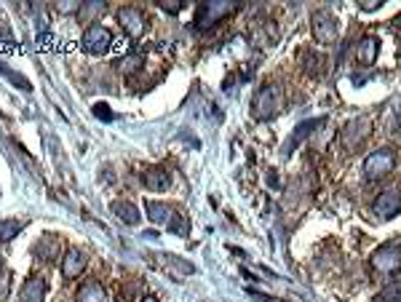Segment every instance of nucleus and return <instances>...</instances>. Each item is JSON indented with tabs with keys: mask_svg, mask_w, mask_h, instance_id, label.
<instances>
[{
	"mask_svg": "<svg viewBox=\"0 0 401 302\" xmlns=\"http://www.w3.org/2000/svg\"><path fill=\"white\" fill-rule=\"evenodd\" d=\"M142 182H145L148 190H169L172 176H169L166 169H148V172L142 174Z\"/></svg>",
	"mask_w": 401,
	"mask_h": 302,
	"instance_id": "nucleus-12",
	"label": "nucleus"
},
{
	"mask_svg": "<svg viewBox=\"0 0 401 302\" xmlns=\"http://www.w3.org/2000/svg\"><path fill=\"white\" fill-rule=\"evenodd\" d=\"M369 131H372V118H367V115H361V118H353L348 126L343 128V145L345 148H358L367 137H369Z\"/></svg>",
	"mask_w": 401,
	"mask_h": 302,
	"instance_id": "nucleus-6",
	"label": "nucleus"
},
{
	"mask_svg": "<svg viewBox=\"0 0 401 302\" xmlns=\"http://www.w3.org/2000/svg\"><path fill=\"white\" fill-rule=\"evenodd\" d=\"M110 46H113V35H110L107 27L94 25L83 32V49L89 51V54H104Z\"/></svg>",
	"mask_w": 401,
	"mask_h": 302,
	"instance_id": "nucleus-7",
	"label": "nucleus"
},
{
	"mask_svg": "<svg viewBox=\"0 0 401 302\" xmlns=\"http://www.w3.org/2000/svg\"><path fill=\"white\" fill-rule=\"evenodd\" d=\"M321 124H324V121H308V124H300V126L295 128V134H292V139H289V145L284 148V152L289 155V152L295 150V148L300 145V142H302V139H305V137H310V131H313V128H316V126H321Z\"/></svg>",
	"mask_w": 401,
	"mask_h": 302,
	"instance_id": "nucleus-16",
	"label": "nucleus"
},
{
	"mask_svg": "<svg viewBox=\"0 0 401 302\" xmlns=\"http://www.w3.org/2000/svg\"><path fill=\"white\" fill-rule=\"evenodd\" d=\"M161 8H163V11H169V14H176V11H182V3L166 0V3H161Z\"/></svg>",
	"mask_w": 401,
	"mask_h": 302,
	"instance_id": "nucleus-23",
	"label": "nucleus"
},
{
	"mask_svg": "<svg viewBox=\"0 0 401 302\" xmlns=\"http://www.w3.org/2000/svg\"><path fill=\"white\" fill-rule=\"evenodd\" d=\"M372 302H401V281H391L382 286V292Z\"/></svg>",
	"mask_w": 401,
	"mask_h": 302,
	"instance_id": "nucleus-19",
	"label": "nucleus"
},
{
	"mask_svg": "<svg viewBox=\"0 0 401 302\" xmlns=\"http://www.w3.org/2000/svg\"><path fill=\"white\" fill-rule=\"evenodd\" d=\"M54 254H56V241H51V238H43V241H41V246L35 249V257H38V259H43V262H49Z\"/></svg>",
	"mask_w": 401,
	"mask_h": 302,
	"instance_id": "nucleus-21",
	"label": "nucleus"
},
{
	"mask_svg": "<svg viewBox=\"0 0 401 302\" xmlns=\"http://www.w3.org/2000/svg\"><path fill=\"white\" fill-rule=\"evenodd\" d=\"M369 265H372V270H375L377 276H393V273L401 270V249L393 246V244H385V246H380L372 254Z\"/></svg>",
	"mask_w": 401,
	"mask_h": 302,
	"instance_id": "nucleus-2",
	"label": "nucleus"
},
{
	"mask_svg": "<svg viewBox=\"0 0 401 302\" xmlns=\"http://www.w3.org/2000/svg\"><path fill=\"white\" fill-rule=\"evenodd\" d=\"M236 11V3H200L198 16H196V27L198 30H209L217 22H222L227 14Z\"/></svg>",
	"mask_w": 401,
	"mask_h": 302,
	"instance_id": "nucleus-4",
	"label": "nucleus"
},
{
	"mask_svg": "<svg viewBox=\"0 0 401 302\" xmlns=\"http://www.w3.org/2000/svg\"><path fill=\"white\" fill-rule=\"evenodd\" d=\"M94 115L102 118V121H113V113H110L107 104H94Z\"/></svg>",
	"mask_w": 401,
	"mask_h": 302,
	"instance_id": "nucleus-22",
	"label": "nucleus"
},
{
	"mask_svg": "<svg viewBox=\"0 0 401 302\" xmlns=\"http://www.w3.org/2000/svg\"><path fill=\"white\" fill-rule=\"evenodd\" d=\"M22 227H25L22 220H5V222H0V244L14 241V238L22 233Z\"/></svg>",
	"mask_w": 401,
	"mask_h": 302,
	"instance_id": "nucleus-18",
	"label": "nucleus"
},
{
	"mask_svg": "<svg viewBox=\"0 0 401 302\" xmlns=\"http://www.w3.org/2000/svg\"><path fill=\"white\" fill-rule=\"evenodd\" d=\"M169 227H172V233H176V235H187L190 233V222H187V217L185 214H179V211H174L172 214V220H169Z\"/></svg>",
	"mask_w": 401,
	"mask_h": 302,
	"instance_id": "nucleus-20",
	"label": "nucleus"
},
{
	"mask_svg": "<svg viewBox=\"0 0 401 302\" xmlns=\"http://www.w3.org/2000/svg\"><path fill=\"white\" fill-rule=\"evenodd\" d=\"M361 8H364V11H375V8H380V0H364Z\"/></svg>",
	"mask_w": 401,
	"mask_h": 302,
	"instance_id": "nucleus-24",
	"label": "nucleus"
},
{
	"mask_svg": "<svg viewBox=\"0 0 401 302\" xmlns=\"http://www.w3.org/2000/svg\"><path fill=\"white\" fill-rule=\"evenodd\" d=\"M372 211H375L377 220H391V217L401 214V193L399 190L380 193L375 198V203H372Z\"/></svg>",
	"mask_w": 401,
	"mask_h": 302,
	"instance_id": "nucleus-5",
	"label": "nucleus"
},
{
	"mask_svg": "<svg viewBox=\"0 0 401 302\" xmlns=\"http://www.w3.org/2000/svg\"><path fill=\"white\" fill-rule=\"evenodd\" d=\"M121 220H124L126 225H137L139 222V209L134 206V203H128V201H115L113 206H110Z\"/></svg>",
	"mask_w": 401,
	"mask_h": 302,
	"instance_id": "nucleus-15",
	"label": "nucleus"
},
{
	"mask_svg": "<svg viewBox=\"0 0 401 302\" xmlns=\"http://www.w3.org/2000/svg\"><path fill=\"white\" fill-rule=\"evenodd\" d=\"M76 302H107L102 283H97V281H86V283L78 289Z\"/></svg>",
	"mask_w": 401,
	"mask_h": 302,
	"instance_id": "nucleus-13",
	"label": "nucleus"
},
{
	"mask_svg": "<svg viewBox=\"0 0 401 302\" xmlns=\"http://www.w3.org/2000/svg\"><path fill=\"white\" fill-rule=\"evenodd\" d=\"M148 214H150V220L152 222H158V225H163V222H169L172 220V209L166 206V203H155V201H150L148 203Z\"/></svg>",
	"mask_w": 401,
	"mask_h": 302,
	"instance_id": "nucleus-17",
	"label": "nucleus"
},
{
	"mask_svg": "<svg viewBox=\"0 0 401 302\" xmlns=\"http://www.w3.org/2000/svg\"><path fill=\"white\" fill-rule=\"evenodd\" d=\"M115 16H118L121 27H124L131 38H139V35L145 32V16H142V11H137L134 5H124V8H118Z\"/></svg>",
	"mask_w": 401,
	"mask_h": 302,
	"instance_id": "nucleus-8",
	"label": "nucleus"
},
{
	"mask_svg": "<svg viewBox=\"0 0 401 302\" xmlns=\"http://www.w3.org/2000/svg\"><path fill=\"white\" fill-rule=\"evenodd\" d=\"M313 35H316V40L319 43H332L334 38H337V25H334V19L329 16V14H316L313 16Z\"/></svg>",
	"mask_w": 401,
	"mask_h": 302,
	"instance_id": "nucleus-9",
	"label": "nucleus"
},
{
	"mask_svg": "<svg viewBox=\"0 0 401 302\" xmlns=\"http://www.w3.org/2000/svg\"><path fill=\"white\" fill-rule=\"evenodd\" d=\"M46 300V281L38 276L27 278L22 286V302H43Z\"/></svg>",
	"mask_w": 401,
	"mask_h": 302,
	"instance_id": "nucleus-11",
	"label": "nucleus"
},
{
	"mask_svg": "<svg viewBox=\"0 0 401 302\" xmlns=\"http://www.w3.org/2000/svg\"><path fill=\"white\" fill-rule=\"evenodd\" d=\"M86 265H89L86 254L78 252V249H70V252L65 254V259H62V273H65V278H78L86 270Z\"/></svg>",
	"mask_w": 401,
	"mask_h": 302,
	"instance_id": "nucleus-10",
	"label": "nucleus"
},
{
	"mask_svg": "<svg viewBox=\"0 0 401 302\" xmlns=\"http://www.w3.org/2000/svg\"><path fill=\"white\" fill-rule=\"evenodd\" d=\"M251 110H254V118L271 121L281 110V89L278 86H262L251 100Z\"/></svg>",
	"mask_w": 401,
	"mask_h": 302,
	"instance_id": "nucleus-1",
	"label": "nucleus"
},
{
	"mask_svg": "<svg viewBox=\"0 0 401 302\" xmlns=\"http://www.w3.org/2000/svg\"><path fill=\"white\" fill-rule=\"evenodd\" d=\"M393 166H396V152L382 148V150H375L367 161H364V174H367V179L377 182V179L391 174Z\"/></svg>",
	"mask_w": 401,
	"mask_h": 302,
	"instance_id": "nucleus-3",
	"label": "nucleus"
},
{
	"mask_svg": "<svg viewBox=\"0 0 401 302\" xmlns=\"http://www.w3.org/2000/svg\"><path fill=\"white\" fill-rule=\"evenodd\" d=\"M0 268H3V262H0Z\"/></svg>",
	"mask_w": 401,
	"mask_h": 302,
	"instance_id": "nucleus-26",
	"label": "nucleus"
},
{
	"mask_svg": "<svg viewBox=\"0 0 401 302\" xmlns=\"http://www.w3.org/2000/svg\"><path fill=\"white\" fill-rule=\"evenodd\" d=\"M142 302H158V297H145Z\"/></svg>",
	"mask_w": 401,
	"mask_h": 302,
	"instance_id": "nucleus-25",
	"label": "nucleus"
},
{
	"mask_svg": "<svg viewBox=\"0 0 401 302\" xmlns=\"http://www.w3.org/2000/svg\"><path fill=\"white\" fill-rule=\"evenodd\" d=\"M377 51H380V40L377 38H364L361 43H358V49H356V54H358V62L361 65H375L377 59Z\"/></svg>",
	"mask_w": 401,
	"mask_h": 302,
	"instance_id": "nucleus-14",
	"label": "nucleus"
}]
</instances>
